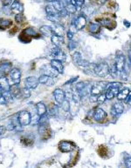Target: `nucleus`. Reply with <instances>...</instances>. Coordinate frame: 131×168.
<instances>
[{
  "mask_svg": "<svg viewBox=\"0 0 131 168\" xmlns=\"http://www.w3.org/2000/svg\"><path fill=\"white\" fill-rule=\"evenodd\" d=\"M121 85V84L117 83V82L108 84V85H107V91H106V93H105L107 99H109V100L113 99L118 94Z\"/></svg>",
  "mask_w": 131,
  "mask_h": 168,
  "instance_id": "nucleus-1",
  "label": "nucleus"
},
{
  "mask_svg": "<svg viewBox=\"0 0 131 168\" xmlns=\"http://www.w3.org/2000/svg\"><path fill=\"white\" fill-rule=\"evenodd\" d=\"M9 83L11 85H18L21 80V72L18 68H13L12 71L9 72Z\"/></svg>",
  "mask_w": 131,
  "mask_h": 168,
  "instance_id": "nucleus-2",
  "label": "nucleus"
},
{
  "mask_svg": "<svg viewBox=\"0 0 131 168\" xmlns=\"http://www.w3.org/2000/svg\"><path fill=\"white\" fill-rule=\"evenodd\" d=\"M93 71L97 76L101 78H104L109 73V66L107 63H99L95 65Z\"/></svg>",
  "mask_w": 131,
  "mask_h": 168,
  "instance_id": "nucleus-3",
  "label": "nucleus"
},
{
  "mask_svg": "<svg viewBox=\"0 0 131 168\" xmlns=\"http://www.w3.org/2000/svg\"><path fill=\"white\" fill-rule=\"evenodd\" d=\"M50 56L52 57V59H57L61 62L66 60V54L64 53V52L60 47L55 46V45L50 51Z\"/></svg>",
  "mask_w": 131,
  "mask_h": 168,
  "instance_id": "nucleus-4",
  "label": "nucleus"
},
{
  "mask_svg": "<svg viewBox=\"0 0 131 168\" xmlns=\"http://www.w3.org/2000/svg\"><path fill=\"white\" fill-rule=\"evenodd\" d=\"M31 119H32L31 114L27 111H22L18 114V120L21 126H25L31 124Z\"/></svg>",
  "mask_w": 131,
  "mask_h": 168,
  "instance_id": "nucleus-5",
  "label": "nucleus"
},
{
  "mask_svg": "<svg viewBox=\"0 0 131 168\" xmlns=\"http://www.w3.org/2000/svg\"><path fill=\"white\" fill-rule=\"evenodd\" d=\"M105 90H107V85L103 82H97L91 86L90 92L92 95L98 96V95L102 94V91H104Z\"/></svg>",
  "mask_w": 131,
  "mask_h": 168,
  "instance_id": "nucleus-6",
  "label": "nucleus"
},
{
  "mask_svg": "<svg viewBox=\"0 0 131 168\" xmlns=\"http://www.w3.org/2000/svg\"><path fill=\"white\" fill-rule=\"evenodd\" d=\"M40 70H41L42 75H46L52 78H56L59 75V72L54 68H52L51 65H44Z\"/></svg>",
  "mask_w": 131,
  "mask_h": 168,
  "instance_id": "nucleus-7",
  "label": "nucleus"
},
{
  "mask_svg": "<svg viewBox=\"0 0 131 168\" xmlns=\"http://www.w3.org/2000/svg\"><path fill=\"white\" fill-rule=\"evenodd\" d=\"M74 89L76 91V92L78 93L80 99L85 97L89 92V90L88 88V85H86V83H84V82H79L78 84H76L75 87Z\"/></svg>",
  "mask_w": 131,
  "mask_h": 168,
  "instance_id": "nucleus-8",
  "label": "nucleus"
},
{
  "mask_svg": "<svg viewBox=\"0 0 131 168\" xmlns=\"http://www.w3.org/2000/svg\"><path fill=\"white\" fill-rule=\"evenodd\" d=\"M39 78H37L34 76H30L25 79V85L27 89H30V90L35 89L39 85Z\"/></svg>",
  "mask_w": 131,
  "mask_h": 168,
  "instance_id": "nucleus-9",
  "label": "nucleus"
},
{
  "mask_svg": "<svg viewBox=\"0 0 131 168\" xmlns=\"http://www.w3.org/2000/svg\"><path fill=\"white\" fill-rule=\"evenodd\" d=\"M73 60L79 67H87L89 65V63L87 60L83 59L81 54L78 52H75L73 54Z\"/></svg>",
  "mask_w": 131,
  "mask_h": 168,
  "instance_id": "nucleus-10",
  "label": "nucleus"
},
{
  "mask_svg": "<svg viewBox=\"0 0 131 168\" xmlns=\"http://www.w3.org/2000/svg\"><path fill=\"white\" fill-rule=\"evenodd\" d=\"M59 147H60V150L62 152V153H69V152H72L74 150L75 148V145H74V143L70 142V141H61L59 144Z\"/></svg>",
  "mask_w": 131,
  "mask_h": 168,
  "instance_id": "nucleus-11",
  "label": "nucleus"
},
{
  "mask_svg": "<svg viewBox=\"0 0 131 168\" xmlns=\"http://www.w3.org/2000/svg\"><path fill=\"white\" fill-rule=\"evenodd\" d=\"M115 64L116 65L119 75H121V73H123L124 72V68H125V65H126L125 57L123 55H119V56H117Z\"/></svg>",
  "mask_w": 131,
  "mask_h": 168,
  "instance_id": "nucleus-12",
  "label": "nucleus"
},
{
  "mask_svg": "<svg viewBox=\"0 0 131 168\" xmlns=\"http://www.w3.org/2000/svg\"><path fill=\"white\" fill-rule=\"evenodd\" d=\"M53 97L58 104H61L66 100V93L60 88L53 91Z\"/></svg>",
  "mask_w": 131,
  "mask_h": 168,
  "instance_id": "nucleus-13",
  "label": "nucleus"
},
{
  "mask_svg": "<svg viewBox=\"0 0 131 168\" xmlns=\"http://www.w3.org/2000/svg\"><path fill=\"white\" fill-rule=\"evenodd\" d=\"M11 11L13 14H22L24 12V5L19 1H14L11 5Z\"/></svg>",
  "mask_w": 131,
  "mask_h": 168,
  "instance_id": "nucleus-14",
  "label": "nucleus"
},
{
  "mask_svg": "<svg viewBox=\"0 0 131 168\" xmlns=\"http://www.w3.org/2000/svg\"><path fill=\"white\" fill-rule=\"evenodd\" d=\"M93 119L97 122H101L102 120H104L105 118L107 117V113L102 108H96L94 110V112L93 114Z\"/></svg>",
  "mask_w": 131,
  "mask_h": 168,
  "instance_id": "nucleus-15",
  "label": "nucleus"
},
{
  "mask_svg": "<svg viewBox=\"0 0 131 168\" xmlns=\"http://www.w3.org/2000/svg\"><path fill=\"white\" fill-rule=\"evenodd\" d=\"M124 111V106L122 105V104L121 103H116L112 105L111 108V113L112 115L115 117H117L121 115Z\"/></svg>",
  "mask_w": 131,
  "mask_h": 168,
  "instance_id": "nucleus-16",
  "label": "nucleus"
},
{
  "mask_svg": "<svg viewBox=\"0 0 131 168\" xmlns=\"http://www.w3.org/2000/svg\"><path fill=\"white\" fill-rule=\"evenodd\" d=\"M13 69V64L9 61H4L0 63V73H9Z\"/></svg>",
  "mask_w": 131,
  "mask_h": 168,
  "instance_id": "nucleus-17",
  "label": "nucleus"
},
{
  "mask_svg": "<svg viewBox=\"0 0 131 168\" xmlns=\"http://www.w3.org/2000/svg\"><path fill=\"white\" fill-rule=\"evenodd\" d=\"M50 65L52 68H54L59 72V74L64 72V66H63V64L61 61L57 60V59H52L50 62Z\"/></svg>",
  "mask_w": 131,
  "mask_h": 168,
  "instance_id": "nucleus-18",
  "label": "nucleus"
},
{
  "mask_svg": "<svg viewBox=\"0 0 131 168\" xmlns=\"http://www.w3.org/2000/svg\"><path fill=\"white\" fill-rule=\"evenodd\" d=\"M74 26H76V28L78 29V31L79 30H82L87 24V19L83 15H80L74 20Z\"/></svg>",
  "mask_w": 131,
  "mask_h": 168,
  "instance_id": "nucleus-19",
  "label": "nucleus"
},
{
  "mask_svg": "<svg viewBox=\"0 0 131 168\" xmlns=\"http://www.w3.org/2000/svg\"><path fill=\"white\" fill-rule=\"evenodd\" d=\"M11 90V85L9 83L8 78L2 76L0 77V91H8Z\"/></svg>",
  "mask_w": 131,
  "mask_h": 168,
  "instance_id": "nucleus-20",
  "label": "nucleus"
},
{
  "mask_svg": "<svg viewBox=\"0 0 131 168\" xmlns=\"http://www.w3.org/2000/svg\"><path fill=\"white\" fill-rule=\"evenodd\" d=\"M39 81L40 84L45 85H48V86H52L54 84V81L52 79V77L46 76V75H41L39 78Z\"/></svg>",
  "mask_w": 131,
  "mask_h": 168,
  "instance_id": "nucleus-21",
  "label": "nucleus"
},
{
  "mask_svg": "<svg viewBox=\"0 0 131 168\" xmlns=\"http://www.w3.org/2000/svg\"><path fill=\"white\" fill-rule=\"evenodd\" d=\"M40 32L46 36V37H52V35L54 34V31L51 26H43L40 27Z\"/></svg>",
  "mask_w": 131,
  "mask_h": 168,
  "instance_id": "nucleus-22",
  "label": "nucleus"
},
{
  "mask_svg": "<svg viewBox=\"0 0 131 168\" xmlns=\"http://www.w3.org/2000/svg\"><path fill=\"white\" fill-rule=\"evenodd\" d=\"M51 41L55 46H58V47H60L64 43V39L62 38V36H59L55 33L51 37Z\"/></svg>",
  "mask_w": 131,
  "mask_h": 168,
  "instance_id": "nucleus-23",
  "label": "nucleus"
},
{
  "mask_svg": "<svg viewBox=\"0 0 131 168\" xmlns=\"http://www.w3.org/2000/svg\"><path fill=\"white\" fill-rule=\"evenodd\" d=\"M13 26V21L8 18H0V30H5Z\"/></svg>",
  "mask_w": 131,
  "mask_h": 168,
  "instance_id": "nucleus-24",
  "label": "nucleus"
},
{
  "mask_svg": "<svg viewBox=\"0 0 131 168\" xmlns=\"http://www.w3.org/2000/svg\"><path fill=\"white\" fill-rule=\"evenodd\" d=\"M36 110H37V113L40 117L46 114V112H47L46 104L44 103H42V102H39V103L36 104Z\"/></svg>",
  "mask_w": 131,
  "mask_h": 168,
  "instance_id": "nucleus-25",
  "label": "nucleus"
},
{
  "mask_svg": "<svg viewBox=\"0 0 131 168\" xmlns=\"http://www.w3.org/2000/svg\"><path fill=\"white\" fill-rule=\"evenodd\" d=\"M130 95V89L129 88H124L123 90L119 91L118 94L116 95L118 100H125Z\"/></svg>",
  "mask_w": 131,
  "mask_h": 168,
  "instance_id": "nucleus-26",
  "label": "nucleus"
},
{
  "mask_svg": "<svg viewBox=\"0 0 131 168\" xmlns=\"http://www.w3.org/2000/svg\"><path fill=\"white\" fill-rule=\"evenodd\" d=\"M101 30V25L97 22H91L88 26V31L91 33H97Z\"/></svg>",
  "mask_w": 131,
  "mask_h": 168,
  "instance_id": "nucleus-27",
  "label": "nucleus"
},
{
  "mask_svg": "<svg viewBox=\"0 0 131 168\" xmlns=\"http://www.w3.org/2000/svg\"><path fill=\"white\" fill-rule=\"evenodd\" d=\"M46 12L47 13V17H57L60 18L59 16V12L52 7V5H47L46 7Z\"/></svg>",
  "mask_w": 131,
  "mask_h": 168,
  "instance_id": "nucleus-28",
  "label": "nucleus"
},
{
  "mask_svg": "<svg viewBox=\"0 0 131 168\" xmlns=\"http://www.w3.org/2000/svg\"><path fill=\"white\" fill-rule=\"evenodd\" d=\"M18 39L22 42V43H30L31 42V40H32V38L26 33L24 31H22V32L19 34V36H18Z\"/></svg>",
  "mask_w": 131,
  "mask_h": 168,
  "instance_id": "nucleus-29",
  "label": "nucleus"
},
{
  "mask_svg": "<svg viewBox=\"0 0 131 168\" xmlns=\"http://www.w3.org/2000/svg\"><path fill=\"white\" fill-rule=\"evenodd\" d=\"M1 92L3 94V96H4V98L5 101H6V103L7 102H11L13 100V95L12 94L11 91H1Z\"/></svg>",
  "mask_w": 131,
  "mask_h": 168,
  "instance_id": "nucleus-30",
  "label": "nucleus"
},
{
  "mask_svg": "<svg viewBox=\"0 0 131 168\" xmlns=\"http://www.w3.org/2000/svg\"><path fill=\"white\" fill-rule=\"evenodd\" d=\"M109 73H110V75H111L113 78H117V76H119V72H118L116 65L115 63L109 68Z\"/></svg>",
  "mask_w": 131,
  "mask_h": 168,
  "instance_id": "nucleus-31",
  "label": "nucleus"
},
{
  "mask_svg": "<svg viewBox=\"0 0 131 168\" xmlns=\"http://www.w3.org/2000/svg\"><path fill=\"white\" fill-rule=\"evenodd\" d=\"M11 92L14 97H18V95L22 92L20 91V88L18 87V85H13V87H11Z\"/></svg>",
  "mask_w": 131,
  "mask_h": 168,
  "instance_id": "nucleus-32",
  "label": "nucleus"
},
{
  "mask_svg": "<svg viewBox=\"0 0 131 168\" xmlns=\"http://www.w3.org/2000/svg\"><path fill=\"white\" fill-rule=\"evenodd\" d=\"M76 8H77V7H76L75 5H73V4H67L65 7L66 11L67 12V13H69V14H74V13L76 12V11H77Z\"/></svg>",
  "mask_w": 131,
  "mask_h": 168,
  "instance_id": "nucleus-33",
  "label": "nucleus"
},
{
  "mask_svg": "<svg viewBox=\"0 0 131 168\" xmlns=\"http://www.w3.org/2000/svg\"><path fill=\"white\" fill-rule=\"evenodd\" d=\"M24 31L27 33L31 38L32 37H34V36H37V32H36V31H35V29L34 28H32V27H29V28H26L24 30Z\"/></svg>",
  "mask_w": 131,
  "mask_h": 168,
  "instance_id": "nucleus-34",
  "label": "nucleus"
},
{
  "mask_svg": "<svg viewBox=\"0 0 131 168\" xmlns=\"http://www.w3.org/2000/svg\"><path fill=\"white\" fill-rule=\"evenodd\" d=\"M25 20H26V17L24 16L23 13L22 14H18V15L15 16V21L18 24H22V23L25 22Z\"/></svg>",
  "mask_w": 131,
  "mask_h": 168,
  "instance_id": "nucleus-35",
  "label": "nucleus"
},
{
  "mask_svg": "<svg viewBox=\"0 0 131 168\" xmlns=\"http://www.w3.org/2000/svg\"><path fill=\"white\" fill-rule=\"evenodd\" d=\"M48 112H49V114H51V115H53V116L56 115L58 113V106L55 104H51Z\"/></svg>",
  "mask_w": 131,
  "mask_h": 168,
  "instance_id": "nucleus-36",
  "label": "nucleus"
},
{
  "mask_svg": "<svg viewBox=\"0 0 131 168\" xmlns=\"http://www.w3.org/2000/svg\"><path fill=\"white\" fill-rule=\"evenodd\" d=\"M12 3V0H0V7H4L9 5Z\"/></svg>",
  "mask_w": 131,
  "mask_h": 168,
  "instance_id": "nucleus-37",
  "label": "nucleus"
},
{
  "mask_svg": "<svg viewBox=\"0 0 131 168\" xmlns=\"http://www.w3.org/2000/svg\"><path fill=\"white\" fill-rule=\"evenodd\" d=\"M106 99H107V98H106L105 94H100L99 97H97V102L98 103H103Z\"/></svg>",
  "mask_w": 131,
  "mask_h": 168,
  "instance_id": "nucleus-38",
  "label": "nucleus"
},
{
  "mask_svg": "<svg viewBox=\"0 0 131 168\" xmlns=\"http://www.w3.org/2000/svg\"><path fill=\"white\" fill-rule=\"evenodd\" d=\"M77 31H78V29L76 28V26H74V23H72V25L70 26V29H69V31H70L71 33H73L74 35L77 32Z\"/></svg>",
  "mask_w": 131,
  "mask_h": 168,
  "instance_id": "nucleus-39",
  "label": "nucleus"
},
{
  "mask_svg": "<svg viewBox=\"0 0 131 168\" xmlns=\"http://www.w3.org/2000/svg\"><path fill=\"white\" fill-rule=\"evenodd\" d=\"M22 93H23V95H24V97L25 98H29L30 97V95H31V91H30V89H27V88H24L23 89V91H22Z\"/></svg>",
  "mask_w": 131,
  "mask_h": 168,
  "instance_id": "nucleus-40",
  "label": "nucleus"
},
{
  "mask_svg": "<svg viewBox=\"0 0 131 168\" xmlns=\"http://www.w3.org/2000/svg\"><path fill=\"white\" fill-rule=\"evenodd\" d=\"M75 47H76V45H75V43H74V42H70L69 44H68V49L70 50V51H73V50H74L75 49Z\"/></svg>",
  "mask_w": 131,
  "mask_h": 168,
  "instance_id": "nucleus-41",
  "label": "nucleus"
},
{
  "mask_svg": "<svg viewBox=\"0 0 131 168\" xmlns=\"http://www.w3.org/2000/svg\"><path fill=\"white\" fill-rule=\"evenodd\" d=\"M6 104V101H5V99H4V96H3V94L0 91V104Z\"/></svg>",
  "mask_w": 131,
  "mask_h": 168,
  "instance_id": "nucleus-42",
  "label": "nucleus"
},
{
  "mask_svg": "<svg viewBox=\"0 0 131 168\" xmlns=\"http://www.w3.org/2000/svg\"><path fill=\"white\" fill-rule=\"evenodd\" d=\"M125 165L127 168H131V158H129L125 160Z\"/></svg>",
  "mask_w": 131,
  "mask_h": 168,
  "instance_id": "nucleus-43",
  "label": "nucleus"
},
{
  "mask_svg": "<svg viewBox=\"0 0 131 168\" xmlns=\"http://www.w3.org/2000/svg\"><path fill=\"white\" fill-rule=\"evenodd\" d=\"M78 78H79L78 76H77V77H75V78H73L72 79H70L69 81H67V82L66 83L65 85H70V84H73L74 82H75V81H76V80L78 79Z\"/></svg>",
  "mask_w": 131,
  "mask_h": 168,
  "instance_id": "nucleus-44",
  "label": "nucleus"
},
{
  "mask_svg": "<svg viewBox=\"0 0 131 168\" xmlns=\"http://www.w3.org/2000/svg\"><path fill=\"white\" fill-rule=\"evenodd\" d=\"M4 131H5V127L3 126H0V136L3 135L4 133Z\"/></svg>",
  "mask_w": 131,
  "mask_h": 168,
  "instance_id": "nucleus-45",
  "label": "nucleus"
},
{
  "mask_svg": "<svg viewBox=\"0 0 131 168\" xmlns=\"http://www.w3.org/2000/svg\"><path fill=\"white\" fill-rule=\"evenodd\" d=\"M67 39H69V40H72V39H74V34L71 33L70 31H68L67 32Z\"/></svg>",
  "mask_w": 131,
  "mask_h": 168,
  "instance_id": "nucleus-46",
  "label": "nucleus"
},
{
  "mask_svg": "<svg viewBox=\"0 0 131 168\" xmlns=\"http://www.w3.org/2000/svg\"><path fill=\"white\" fill-rule=\"evenodd\" d=\"M125 101H126V103H128L129 104H130L131 105V94L130 95H129V97L125 99Z\"/></svg>",
  "mask_w": 131,
  "mask_h": 168,
  "instance_id": "nucleus-47",
  "label": "nucleus"
},
{
  "mask_svg": "<svg viewBox=\"0 0 131 168\" xmlns=\"http://www.w3.org/2000/svg\"><path fill=\"white\" fill-rule=\"evenodd\" d=\"M48 2H51V3H53V2H56V1H60V0H46Z\"/></svg>",
  "mask_w": 131,
  "mask_h": 168,
  "instance_id": "nucleus-48",
  "label": "nucleus"
},
{
  "mask_svg": "<svg viewBox=\"0 0 131 168\" xmlns=\"http://www.w3.org/2000/svg\"><path fill=\"white\" fill-rule=\"evenodd\" d=\"M77 1H80V2H84V0H77Z\"/></svg>",
  "mask_w": 131,
  "mask_h": 168,
  "instance_id": "nucleus-49",
  "label": "nucleus"
}]
</instances>
